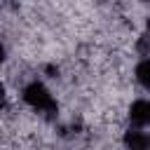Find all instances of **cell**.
Returning a JSON list of instances; mask_svg holds the SVG:
<instances>
[{
    "mask_svg": "<svg viewBox=\"0 0 150 150\" xmlns=\"http://www.w3.org/2000/svg\"><path fill=\"white\" fill-rule=\"evenodd\" d=\"M21 101L28 105V108H33V110H38V112H56V98L52 96V91H49V87L42 82V80H30V82H26L23 84V89H21Z\"/></svg>",
    "mask_w": 150,
    "mask_h": 150,
    "instance_id": "obj_1",
    "label": "cell"
},
{
    "mask_svg": "<svg viewBox=\"0 0 150 150\" xmlns=\"http://www.w3.org/2000/svg\"><path fill=\"white\" fill-rule=\"evenodd\" d=\"M127 117H129V124L134 129L150 127V98H136V101H131L129 110H127Z\"/></svg>",
    "mask_w": 150,
    "mask_h": 150,
    "instance_id": "obj_2",
    "label": "cell"
},
{
    "mask_svg": "<svg viewBox=\"0 0 150 150\" xmlns=\"http://www.w3.org/2000/svg\"><path fill=\"white\" fill-rule=\"evenodd\" d=\"M122 145L127 150H150V134L143 131V129L129 127L122 136Z\"/></svg>",
    "mask_w": 150,
    "mask_h": 150,
    "instance_id": "obj_3",
    "label": "cell"
},
{
    "mask_svg": "<svg viewBox=\"0 0 150 150\" xmlns=\"http://www.w3.org/2000/svg\"><path fill=\"white\" fill-rule=\"evenodd\" d=\"M134 80L138 82V87L143 91L150 94V59H141L134 66Z\"/></svg>",
    "mask_w": 150,
    "mask_h": 150,
    "instance_id": "obj_4",
    "label": "cell"
},
{
    "mask_svg": "<svg viewBox=\"0 0 150 150\" xmlns=\"http://www.w3.org/2000/svg\"><path fill=\"white\" fill-rule=\"evenodd\" d=\"M7 103H9V94H7V87L0 82V110H5Z\"/></svg>",
    "mask_w": 150,
    "mask_h": 150,
    "instance_id": "obj_5",
    "label": "cell"
},
{
    "mask_svg": "<svg viewBox=\"0 0 150 150\" xmlns=\"http://www.w3.org/2000/svg\"><path fill=\"white\" fill-rule=\"evenodd\" d=\"M5 59H7V47H5L2 42H0V66L5 63Z\"/></svg>",
    "mask_w": 150,
    "mask_h": 150,
    "instance_id": "obj_6",
    "label": "cell"
}]
</instances>
